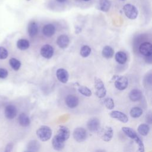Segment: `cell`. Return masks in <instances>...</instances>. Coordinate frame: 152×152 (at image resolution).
<instances>
[{"label": "cell", "instance_id": "obj_1", "mask_svg": "<svg viewBox=\"0 0 152 152\" xmlns=\"http://www.w3.org/2000/svg\"><path fill=\"white\" fill-rule=\"evenodd\" d=\"M36 135L40 141H46L51 138L52 130L50 127L43 125L37 130Z\"/></svg>", "mask_w": 152, "mask_h": 152}, {"label": "cell", "instance_id": "obj_2", "mask_svg": "<svg viewBox=\"0 0 152 152\" xmlns=\"http://www.w3.org/2000/svg\"><path fill=\"white\" fill-rule=\"evenodd\" d=\"M95 94L99 98H103L106 94V89L102 80L97 77L94 78Z\"/></svg>", "mask_w": 152, "mask_h": 152}, {"label": "cell", "instance_id": "obj_3", "mask_svg": "<svg viewBox=\"0 0 152 152\" xmlns=\"http://www.w3.org/2000/svg\"><path fill=\"white\" fill-rule=\"evenodd\" d=\"M124 12L127 18L131 20L135 19L138 14V11L135 6L127 4H125L123 7Z\"/></svg>", "mask_w": 152, "mask_h": 152}, {"label": "cell", "instance_id": "obj_4", "mask_svg": "<svg viewBox=\"0 0 152 152\" xmlns=\"http://www.w3.org/2000/svg\"><path fill=\"white\" fill-rule=\"evenodd\" d=\"M73 137L77 142H83L87 138V132L83 128H77L73 132Z\"/></svg>", "mask_w": 152, "mask_h": 152}, {"label": "cell", "instance_id": "obj_5", "mask_svg": "<svg viewBox=\"0 0 152 152\" xmlns=\"http://www.w3.org/2000/svg\"><path fill=\"white\" fill-rule=\"evenodd\" d=\"M113 135V131L110 126H105L99 132V136L104 141H109L112 140Z\"/></svg>", "mask_w": 152, "mask_h": 152}, {"label": "cell", "instance_id": "obj_6", "mask_svg": "<svg viewBox=\"0 0 152 152\" xmlns=\"http://www.w3.org/2000/svg\"><path fill=\"white\" fill-rule=\"evenodd\" d=\"M128 85V81L125 76H119L115 81V86L119 90H125Z\"/></svg>", "mask_w": 152, "mask_h": 152}, {"label": "cell", "instance_id": "obj_7", "mask_svg": "<svg viewBox=\"0 0 152 152\" xmlns=\"http://www.w3.org/2000/svg\"><path fill=\"white\" fill-rule=\"evenodd\" d=\"M53 47L49 45H43L40 49L41 55L46 59L51 58L53 55Z\"/></svg>", "mask_w": 152, "mask_h": 152}, {"label": "cell", "instance_id": "obj_8", "mask_svg": "<svg viewBox=\"0 0 152 152\" xmlns=\"http://www.w3.org/2000/svg\"><path fill=\"white\" fill-rule=\"evenodd\" d=\"M52 144L54 150L60 151L62 150L64 147L65 141L56 135L52 139Z\"/></svg>", "mask_w": 152, "mask_h": 152}, {"label": "cell", "instance_id": "obj_9", "mask_svg": "<svg viewBox=\"0 0 152 152\" xmlns=\"http://www.w3.org/2000/svg\"><path fill=\"white\" fill-rule=\"evenodd\" d=\"M56 75L58 80L62 83H66L68 81L69 74L68 71L64 68H59L57 69Z\"/></svg>", "mask_w": 152, "mask_h": 152}, {"label": "cell", "instance_id": "obj_10", "mask_svg": "<svg viewBox=\"0 0 152 152\" xmlns=\"http://www.w3.org/2000/svg\"><path fill=\"white\" fill-rule=\"evenodd\" d=\"M139 50L145 56L152 55V45L150 42H144L140 46Z\"/></svg>", "mask_w": 152, "mask_h": 152}, {"label": "cell", "instance_id": "obj_11", "mask_svg": "<svg viewBox=\"0 0 152 152\" xmlns=\"http://www.w3.org/2000/svg\"><path fill=\"white\" fill-rule=\"evenodd\" d=\"M110 116L116 119L123 123H126L128 121V118L125 115L124 113L118 111V110H113L110 113Z\"/></svg>", "mask_w": 152, "mask_h": 152}, {"label": "cell", "instance_id": "obj_12", "mask_svg": "<svg viewBox=\"0 0 152 152\" xmlns=\"http://www.w3.org/2000/svg\"><path fill=\"white\" fill-rule=\"evenodd\" d=\"M65 103L69 108H74L77 106L79 103L78 99L77 96L72 95V94H69L68 95L65 99Z\"/></svg>", "mask_w": 152, "mask_h": 152}, {"label": "cell", "instance_id": "obj_13", "mask_svg": "<svg viewBox=\"0 0 152 152\" xmlns=\"http://www.w3.org/2000/svg\"><path fill=\"white\" fill-rule=\"evenodd\" d=\"M17 113V109L14 105H8L5 109V116L8 119H14L16 116Z\"/></svg>", "mask_w": 152, "mask_h": 152}, {"label": "cell", "instance_id": "obj_14", "mask_svg": "<svg viewBox=\"0 0 152 152\" xmlns=\"http://www.w3.org/2000/svg\"><path fill=\"white\" fill-rule=\"evenodd\" d=\"M69 43V39L68 36L62 34L59 36L56 40V44L61 49H65L68 47Z\"/></svg>", "mask_w": 152, "mask_h": 152}, {"label": "cell", "instance_id": "obj_15", "mask_svg": "<svg viewBox=\"0 0 152 152\" xmlns=\"http://www.w3.org/2000/svg\"><path fill=\"white\" fill-rule=\"evenodd\" d=\"M56 135L65 141L69 137L70 131L67 127L65 126H60L58 130Z\"/></svg>", "mask_w": 152, "mask_h": 152}, {"label": "cell", "instance_id": "obj_16", "mask_svg": "<svg viewBox=\"0 0 152 152\" xmlns=\"http://www.w3.org/2000/svg\"><path fill=\"white\" fill-rule=\"evenodd\" d=\"M100 122L97 118H93L90 119L87 122V128L91 132H94L99 129Z\"/></svg>", "mask_w": 152, "mask_h": 152}, {"label": "cell", "instance_id": "obj_17", "mask_svg": "<svg viewBox=\"0 0 152 152\" xmlns=\"http://www.w3.org/2000/svg\"><path fill=\"white\" fill-rule=\"evenodd\" d=\"M43 34L46 37L52 36L55 32V27L52 24H48L44 26L42 29Z\"/></svg>", "mask_w": 152, "mask_h": 152}, {"label": "cell", "instance_id": "obj_18", "mask_svg": "<svg viewBox=\"0 0 152 152\" xmlns=\"http://www.w3.org/2000/svg\"><path fill=\"white\" fill-rule=\"evenodd\" d=\"M27 31L30 37L35 36L38 32V26L37 23L34 21L30 22L28 25Z\"/></svg>", "mask_w": 152, "mask_h": 152}, {"label": "cell", "instance_id": "obj_19", "mask_svg": "<svg viewBox=\"0 0 152 152\" xmlns=\"http://www.w3.org/2000/svg\"><path fill=\"white\" fill-rule=\"evenodd\" d=\"M129 97L131 101L137 102L140 100L142 97V93L140 90L133 89L130 91L129 94Z\"/></svg>", "mask_w": 152, "mask_h": 152}, {"label": "cell", "instance_id": "obj_20", "mask_svg": "<svg viewBox=\"0 0 152 152\" xmlns=\"http://www.w3.org/2000/svg\"><path fill=\"white\" fill-rule=\"evenodd\" d=\"M111 7L110 0H99V10L103 12H107Z\"/></svg>", "mask_w": 152, "mask_h": 152}, {"label": "cell", "instance_id": "obj_21", "mask_svg": "<svg viewBox=\"0 0 152 152\" xmlns=\"http://www.w3.org/2000/svg\"><path fill=\"white\" fill-rule=\"evenodd\" d=\"M18 122L20 125L24 127L28 126L30 124V120L29 117L24 113H21L19 115Z\"/></svg>", "mask_w": 152, "mask_h": 152}, {"label": "cell", "instance_id": "obj_22", "mask_svg": "<svg viewBox=\"0 0 152 152\" xmlns=\"http://www.w3.org/2000/svg\"><path fill=\"white\" fill-rule=\"evenodd\" d=\"M122 131L126 136H128V137H129L131 139L135 140L138 137L136 132L133 129H132L129 127H126V126L122 127Z\"/></svg>", "mask_w": 152, "mask_h": 152}, {"label": "cell", "instance_id": "obj_23", "mask_svg": "<svg viewBox=\"0 0 152 152\" xmlns=\"http://www.w3.org/2000/svg\"><path fill=\"white\" fill-rule=\"evenodd\" d=\"M115 59L119 64H124L127 60L126 54L122 51H119L115 54Z\"/></svg>", "mask_w": 152, "mask_h": 152}, {"label": "cell", "instance_id": "obj_24", "mask_svg": "<svg viewBox=\"0 0 152 152\" xmlns=\"http://www.w3.org/2000/svg\"><path fill=\"white\" fill-rule=\"evenodd\" d=\"M114 55V50L109 46H105L102 50V55L105 58H111Z\"/></svg>", "mask_w": 152, "mask_h": 152}, {"label": "cell", "instance_id": "obj_25", "mask_svg": "<svg viewBox=\"0 0 152 152\" xmlns=\"http://www.w3.org/2000/svg\"><path fill=\"white\" fill-rule=\"evenodd\" d=\"M17 48L22 50L27 49L30 46V43L28 40L24 39H19L17 42Z\"/></svg>", "mask_w": 152, "mask_h": 152}, {"label": "cell", "instance_id": "obj_26", "mask_svg": "<svg viewBox=\"0 0 152 152\" xmlns=\"http://www.w3.org/2000/svg\"><path fill=\"white\" fill-rule=\"evenodd\" d=\"M40 144L36 140L30 141L27 144V150L28 151H37L39 150Z\"/></svg>", "mask_w": 152, "mask_h": 152}, {"label": "cell", "instance_id": "obj_27", "mask_svg": "<svg viewBox=\"0 0 152 152\" xmlns=\"http://www.w3.org/2000/svg\"><path fill=\"white\" fill-rule=\"evenodd\" d=\"M150 131V127L148 125L146 124H141L138 127V132L140 134L143 136L147 135Z\"/></svg>", "mask_w": 152, "mask_h": 152}, {"label": "cell", "instance_id": "obj_28", "mask_svg": "<svg viewBox=\"0 0 152 152\" xmlns=\"http://www.w3.org/2000/svg\"><path fill=\"white\" fill-rule=\"evenodd\" d=\"M129 113L132 118H139L142 114V110L139 107H134L131 109Z\"/></svg>", "mask_w": 152, "mask_h": 152}, {"label": "cell", "instance_id": "obj_29", "mask_svg": "<svg viewBox=\"0 0 152 152\" xmlns=\"http://www.w3.org/2000/svg\"><path fill=\"white\" fill-rule=\"evenodd\" d=\"M9 64L11 67L15 71H18L21 66V62L15 58H11L9 60Z\"/></svg>", "mask_w": 152, "mask_h": 152}, {"label": "cell", "instance_id": "obj_30", "mask_svg": "<svg viewBox=\"0 0 152 152\" xmlns=\"http://www.w3.org/2000/svg\"><path fill=\"white\" fill-rule=\"evenodd\" d=\"M78 91L80 93L87 97H90L92 94V92L90 89L84 86H79L78 88Z\"/></svg>", "mask_w": 152, "mask_h": 152}, {"label": "cell", "instance_id": "obj_31", "mask_svg": "<svg viewBox=\"0 0 152 152\" xmlns=\"http://www.w3.org/2000/svg\"><path fill=\"white\" fill-rule=\"evenodd\" d=\"M91 48L87 46V45H84L81 47L80 49V55L83 57V58H86L91 53Z\"/></svg>", "mask_w": 152, "mask_h": 152}, {"label": "cell", "instance_id": "obj_32", "mask_svg": "<svg viewBox=\"0 0 152 152\" xmlns=\"http://www.w3.org/2000/svg\"><path fill=\"white\" fill-rule=\"evenodd\" d=\"M104 104L107 109L111 110L115 107V103L113 99L110 97H107L104 100Z\"/></svg>", "mask_w": 152, "mask_h": 152}, {"label": "cell", "instance_id": "obj_33", "mask_svg": "<svg viewBox=\"0 0 152 152\" xmlns=\"http://www.w3.org/2000/svg\"><path fill=\"white\" fill-rule=\"evenodd\" d=\"M134 140L137 142V145H138V151H140V152H144V144H143L142 140L140 139V138L138 136Z\"/></svg>", "mask_w": 152, "mask_h": 152}, {"label": "cell", "instance_id": "obj_34", "mask_svg": "<svg viewBox=\"0 0 152 152\" xmlns=\"http://www.w3.org/2000/svg\"><path fill=\"white\" fill-rule=\"evenodd\" d=\"M8 50L4 47L0 46V59H5L8 57Z\"/></svg>", "mask_w": 152, "mask_h": 152}, {"label": "cell", "instance_id": "obj_35", "mask_svg": "<svg viewBox=\"0 0 152 152\" xmlns=\"http://www.w3.org/2000/svg\"><path fill=\"white\" fill-rule=\"evenodd\" d=\"M8 71L4 68H0V78H5L8 76Z\"/></svg>", "mask_w": 152, "mask_h": 152}, {"label": "cell", "instance_id": "obj_36", "mask_svg": "<svg viewBox=\"0 0 152 152\" xmlns=\"http://www.w3.org/2000/svg\"><path fill=\"white\" fill-rule=\"evenodd\" d=\"M12 148H13V144L12 143H8L5 147V152H10L12 150Z\"/></svg>", "mask_w": 152, "mask_h": 152}, {"label": "cell", "instance_id": "obj_37", "mask_svg": "<svg viewBox=\"0 0 152 152\" xmlns=\"http://www.w3.org/2000/svg\"><path fill=\"white\" fill-rule=\"evenodd\" d=\"M151 59H152V58H151V55L145 56V61H146L147 63L151 64Z\"/></svg>", "mask_w": 152, "mask_h": 152}, {"label": "cell", "instance_id": "obj_38", "mask_svg": "<svg viewBox=\"0 0 152 152\" xmlns=\"http://www.w3.org/2000/svg\"><path fill=\"white\" fill-rule=\"evenodd\" d=\"M56 1H58V2H65L66 0H56Z\"/></svg>", "mask_w": 152, "mask_h": 152}, {"label": "cell", "instance_id": "obj_39", "mask_svg": "<svg viewBox=\"0 0 152 152\" xmlns=\"http://www.w3.org/2000/svg\"><path fill=\"white\" fill-rule=\"evenodd\" d=\"M83 1H89L90 0H83Z\"/></svg>", "mask_w": 152, "mask_h": 152}, {"label": "cell", "instance_id": "obj_40", "mask_svg": "<svg viewBox=\"0 0 152 152\" xmlns=\"http://www.w3.org/2000/svg\"><path fill=\"white\" fill-rule=\"evenodd\" d=\"M119 1H125V0H119Z\"/></svg>", "mask_w": 152, "mask_h": 152}, {"label": "cell", "instance_id": "obj_41", "mask_svg": "<svg viewBox=\"0 0 152 152\" xmlns=\"http://www.w3.org/2000/svg\"><path fill=\"white\" fill-rule=\"evenodd\" d=\"M26 1H30V0H26Z\"/></svg>", "mask_w": 152, "mask_h": 152}]
</instances>
